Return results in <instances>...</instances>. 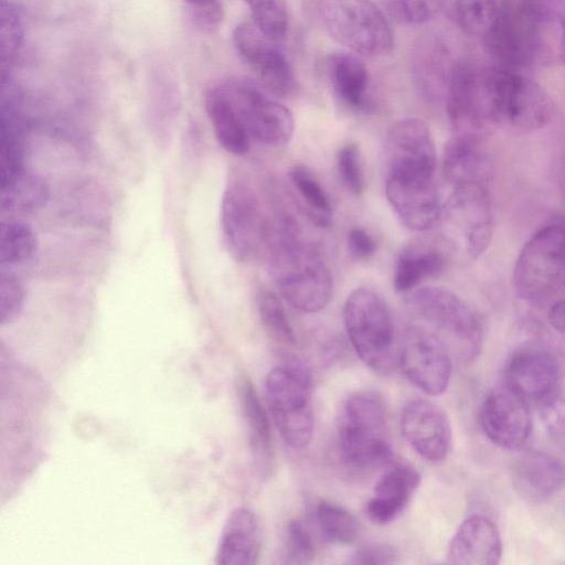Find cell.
Masks as SVG:
<instances>
[{
  "instance_id": "cell-1",
  "label": "cell",
  "mask_w": 565,
  "mask_h": 565,
  "mask_svg": "<svg viewBox=\"0 0 565 565\" xmlns=\"http://www.w3.org/2000/svg\"><path fill=\"white\" fill-rule=\"evenodd\" d=\"M268 238L270 273L282 298L305 313L324 309L332 297V275L323 253L301 223L282 212Z\"/></svg>"
},
{
  "instance_id": "cell-2",
  "label": "cell",
  "mask_w": 565,
  "mask_h": 565,
  "mask_svg": "<svg viewBox=\"0 0 565 565\" xmlns=\"http://www.w3.org/2000/svg\"><path fill=\"white\" fill-rule=\"evenodd\" d=\"M494 25L482 43L495 65L523 71L550 57L553 0H498Z\"/></svg>"
},
{
  "instance_id": "cell-3",
  "label": "cell",
  "mask_w": 565,
  "mask_h": 565,
  "mask_svg": "<svg viewBox=\"0 0 565 565\" xmlns=\"http://www.w3.org/2000/svg\"><path fill=\"white\" fill-rule=\"evenodd\" d=\"M479 89L487 125L532 131L544 127L553 115L548 93L521 71L499 65L481 66Z\"/></svg>"
},
{
  "instance_id": "cell-4",
  "label": "cell",
  "mask_w": 565,
  "mask_h": 565,
  "mask_svg": "<svg viewBox=\"0 0 565 565\" xmlns=\"http://www.w3.org/2000/svg\"><path fill=\"white\" fill-rule=\"evenodd\" d=\"M520 298L536 307H551L565 298V227L552 224L523 246L513 269Z\"/></svg>"
},
{
  "instance_id": "cell-5",
  "label": "cell",
  "mask_w": 565,
  "mask_h": 565,
  "mask_svg": "<svg viewBox=\"0 0 565 565\" xmlns=\"http://www.w3.org/2000/svg\"><path fill=\"white\" fill-rule=\"evenodd\" d=\"M406 305L419 322L444 341L451 354L462 361H471L479 354L482 326L455 292L436 286L417 287L409 291Z\"/></svg>"
},
{
  "instance_id": "cell-6",
  "label": "cell",
  "mask_w": 565,
  "mask_h": 565,
  "mask_svg": "<svg viewBox=\"0 0 565 565\" xmlns=\"http://www.w3.org/2000/svg\"><path fill=\"white\" fill-rule=\"evenodd\" d=\"M340 456L355 470H369L392 457L386 438L385 408L373 392H358L344 403L338 428Z\"/></svg>"
},
{
  "instance_id": "cell-7",
  "label": "cell",
  "mask_w": 565,
  "mask_h": 565,
  "mask_svg": "<svg viewBox=\"0 0 565 565\" xmlns=\"http://www.w3.org/2000/svg\"><path fill=\"white\" fill-rule=\"evenodd\" d=\"M316 12L328 34L355 54L383 56L393 49L391 25L370 0H317Z\"/></svg>"
},
{
  "instance_id": "cell-8",
  "label": "cell",
  "mask_w": 565,
  "mask_h": 565,
  "mask_svg": "<svg viewBox=\"0 0 565 565\" xmlns=\"http://www.w3.org/2000/svg\"><path fill=\"white\" fill-rule=\"evenodd\" d=\"M271 418L284 441L295 449L312 437L311 377L298 364H282L269 371L265 382Z\"/></svg>"
},
{
  "instance_id": "cell-9",
  "label": "cell",
  "mask_w": 565,
  "mask_h": 565,
  "mask_svg": "<svg viewBox=\"0 0 565 565\" xmlns=\"http://www.w3.org/2000/svg\"><path fill=\"white\" fill-rule=\"evenodd\" d=\"M343 322L360 359L375 371H387L393 361L394 332L383 297L367 287L355 288L344 302Z\"/></svg>"
},
{
  "instance_id": "cell-10",
  "label": "cell",
  "mask_w": 565,
  "mask_h": 565,
  "mask_svg": "<svg viewBox=\"0 0 565 565\" xmlns=\"http://www.w3.org/2000/svg\"><path fill=\"white\" fill-rule=\"evenodd\" d=\"M439 222L456 248L478 258L488 248L493 230L489 186H452L443 203Z\"/></svg>"
},
{
  "instance_id": "cell-11",
  "label": "cell",
  "mask_w": 565,
  "mask_h": 565,
  "mask_svg": "<svg viewBox=\"0 0 565 565\" xmlns=\"http://www.w3.org/2000/svg\"><path fill=\"white\" fill-rule=\"evenodd\" d=\"M564 371V355L557 348L542 340L531 341L511 354L505 385L529 404L542 407L561 395Z\"/></svg>"
},
{
  "instance_id": "cell-12",
  "label": "cell",
  "mask_w": 565,
  "mask_h": 565,
  "mask_svg": "<svg viewBox=\"0 0 565 565\" xmlns=\"http://www.w3.org/2000/svg\"><path fill=\"white\" fill-rule=\"evenodd\" d=\"M221 228L231 256L241 263L257 257L268 239V227L262 203L248 184L235 181L223 192Z\"/></svg>"
},
{
  "instance_id": "cell-13",
  "label": "cell",
  "mask_w": 565,
  "mask_h": 565,
  "mask_svg": "<svg viewBox=\"0 0 565 565\" xmlns=\"http://www.w3.org/2000/svg\"><path fill=\"white\" fill-rule=\"evenodd\" d=\"M217 88L230 103L250 139L273 147L292 138L295 120L290 110L247 81H228Z\"/></svg>"
},
{
  "instance_id": "cell-14",
  "label": "cell",
  "mask_w": 565,
  "mask_h": 565,
  "mask_svg": "<svg viewBox=\"0 0 565 565\" xmlns=\"http://www.w3.org/2000/svg\"><path fill=\"white\" fill-rule=\"evenodd\" d=\"M399 363L407 380L423 393H444L451 377V353L444 341L417 321L404 331Z\"/></svg>"
},
{
  "instance_id": "cell-15",
  "label": "cell",
  "mask_w": 565,
  "mask_h": 565,
  "mask_svg": "<svg viewBox=\"0 0 565 565\" xmlns=\"http://www.w3.org/2000/svg\"><path fill=\"white\" fill-rule=\"evenodd\" d=\"M387 177L434 180L436 149L430 130L419 118L394 122L385 139Z\"/></svg>"
},
{
  "instance_id": "cell-16",
  "label": "cell",
  "mask_w": 565,
  "mask_h": 565,
  "mask_svg": "<svg viewBox=\"0 0 565 565\" xmlns=\"http://www.w3.org/2000/svg\"><path fill=\"white\" fill-rule=\"evenodd\" d=\"M233 42L242 60L256 72L267 92L277 97L292 93L296 79L290 63L277 40L260 30L252 18L235 28Z\"/></svg>"
},
{
  "instance_id": "cell-17",
  "label": "cell",
  "mask_w": 565,
  "mask_h": 565,
  "mask_svg": "<svg viewBox=\"0 0 565 565\" xmlns=\"http://www.w3.org/2000/svg\"><path fill=\"white\" fill-rule=\"evenodd\" d=\"M480 424L486 436L500 448L520 449L532 430L529 403L507 385L495 388L481 405Z\"/></svg>"
},
{
  "instance_id": "cell-18",
  "label": "cell",
  "mask_w": 565,
  "mask_h": 565,
  "mask_svg": "<svg viewBox=\"0 0 565 565\" xmlns=\"http://www.w3.org/2000/svg\"><path fill=\"white\" fill-rule=\"evenodd\" d=\"M401 431L414 451L427 461L439 462L449 451L450 423L445 412L433 402H409L401 415Z\"/></svg>"
},
{
  "instance_id": "cell-19",
  "label": "cell",
  "mask_w": 565,
  "mask_h": 565,
  "mask_svg": "<svg viewBox=\"0 0 565 565\" xmlns=\"http://www.w3.org/2000/svg\"><path fill=\"white\" fill-rule=\"evenodd\" d=\"M385 194L401 223L413 232H426L440 218V201L435 180L386 177Z\"/></svg>"
},
{
  "instance_id": "cell-20",
  "label": "cell",
  "mask_w": 565,
  "mask_h": 565,
  "mask_svg": "<svg viewBox=\"0 0 565 565\" xmlns=\"http://www.w3.org/2000/svg\"><path fill=\"white\" fill-rule=\"evenodd\" d=\"M502 556L499 529L481 514L468 516L452 535L447 551L448 562L456 565H497Z\"/></svg>"
},
{
  "instance_id": "cell-21",
  "label": "cell",
  "mask_w": 565,
  "mask_h": 565,
  "mask_svg": "<svg viewBox=\"0 0 565 565\" xmlns=\"http://www.w3.org/2000/svg\"><path fill=\"white\" fill-rule=\"evenodd\" d=\"M512 482L525 501L540 503L557 493L565 483V468L544 451H526L512 465Z\"/></svg>"
},
{
  "instance_id": "cell-22",
  "label": "cell",
  "mask_w": 565,
  "mask_h": 565,
  "mask_svg": "<svg viewBox=\"0 0 565 565\" xmlns=\"http://www.w3.org/2000/svg\"><path fill=\"white\" fill-rule=\"evenodd\" d=\"M444 177L452 186L488 185L491 177L489 157L476 132H456L443 154Z\"/></svg>"
},
{
  "instance_id": "cell-23",
  "label": "cell",
  "mask_w": 565,
  "mask_h": 565,
  "mask_svg": "<svg viewBox=\"0 0 565 565\" xmlns=\"http://www.w3.org/2000/svg\"><path fill=\"white\" fill-rule=\"evenodd\" d=\"M260 550V527L256 515L236 508L227 516L216 547L217 565H254Z\"/></svg>"
},
{
  "instance_id": "cell-24",
  "label": "cell",
  "mask_w": 565,
  "mask_h": 565,
  "mask_svg": "<svg viewBox=\"0 0 565 565\" xmlns=\"http://www.w3.org/2000/svg\"><path fill=\"white\" fill-rule=\"evenodd\" d=\"M416 470L404 465H394L377 480L373 497L366 503V515L375 524L394 521L409 502L419 484Z\"/></svg>"
},
{
  "instance_id": "cell-25",
  "label": "cell",
  "mask_w": 565,
  "mask_h": 565,
  "mask_svg": "<svg viewBox=\"0 0 565 565\" xmlns=\"http://www.w3.org/2000/svg\"><path fill=\"white\" fill-rule=\"evenodd\" d=\"M456 64L443 43L426 41L414 52V75L423 95L430 99L446 98Z\"/></svg>"
},
{
  "instance_id": "cell-26",
  "label": "cell",
  "mask_w": 565,
  "mask_h": 565,
  "mask_svg": "<svg viewBox=\"0 0 565 565\" xmlns=\"http://www.w3.org/2000/svg\"><path fill=\"white\" fill-rule=\"evenodd\" d=\"M238 395L248 428L254 459L262 471L267 470L273 460L271 430L268 415L253 383L244 376L239 380Z\"/></svg>"
},
{
  "instance_id": "cell-27",
  "label": "cell",
  "mask_w": 565,
  "mask_h": 565,
  "mask_svg": "<svg viewBox=\"0 0 565 565\" xmlns=\"http://www.w3.org/2000/svg\"><path fill=\"white\" fill-rule=\"evenodd\" d=\"M204 106L221 147L235 156L246 154L250 138L217 86L206 90Z\"/></svg>"
},
{
  "instance_id": "cell-28",
  "label": "cell",
  "mask_w": 565,
  "mask_h": 565,
  "mask_svg": "<svg viewBox=\"0 0 565 565\" xmlns=\"http://www.w3.org/2000/svg\"><path fill=\"white\" fill-rule=\"evenodd\" d=\"M329 75L333 90L341 103L352 109L364 107L369 73L358 55L341 52L330 56Z\"/></svg>"
},
{
  "instance_id": "cell-29",
  "label": "cell",
  "mask_w": 565,
  "mask_h": 565,
  "mask_svg": "<svg viewBox=\"0 0 565 565\" xmlns=\"http://www.w3.org/2000/svg\"><path fill=\"white\" fill-rule=\"evenodd\" d=\"M49 198L45 180L23 169L1 184V212L9 215L32 214L45 206Z\"/></svg>"
},
{
  "instance_id": "cell-30",
  "label": "cell",
  "mask_w": 565,
  "mask_h": 565,
  "mask_svg": "<svg viewBox=\"0 0 565 565\" xmlns=\"http://www.w3.org/2000/svg\"><path fill=\"white\" fill-rule=\"evenodd\" d=\"M446 267L444 254L434 248H411L403 252L396 263L394 288L409 292L424 281L439 277Z\"/></svg>"
},
{
  "instance_id": "cell-31",
  "label": "cell",
  "mask_w": 565,
  "mask_h": 565,
  "mask_svg": "<svg viewBox=\"0 0 565 565\" xmlns=\"http://www.w3.org/2000/svg\"><path fill=\"white\" fill-rule=\"evenodd\" d=\"M440 8L463 33L481 41L495 23L498 0H440Z\"/></svg>"
},
{
  "instance_id": "cell-32",
  "label": "cell",
  "mask_w": 565,
  "mask_h": 565,
  "mask_svg": "<svg viewBox=\"0 0 565 565\" xmlns=\"http://www.w3.org/2000/svg\"><path fill=\"white\" fill-rule=\"evenodd\" d=\"M289 177L303 202L306 217L316 227L328 228L332 222V206L319 181L307 167L301 164L292 167Z\"/></svg>"
},
{
  "instance_id": "cell-33",
  "label": "cell",
  "mask_w": 565,
  "mask_h": 565,
  "mask_svg": "<svg viewBox=\"0 0 565 565\" xmlns=\"http://www.w3.org/2000/svg\"><path fill=\"white\" fill-rule=\"evenodd\" d=\"M36 248V235L28 223L15 218L2 222L0 230L1 266L25 263L33 258Z\"/></svg>"
},
{
  "instance_id": "cell-34",
  "label": "cell",
  "mask_w": 565,
  "mask_h": 565,
  "mask_svg": "<svg viewBox=\"0 0 565 565\" xmlns=\"http://www.w3.org/2000/svg\"><path fill=\"white\" fill-rule=\"evenodd\" d=\"M316 519L322 535L331 543H352L360 531L356 518L344 508L328 501H320Z\"/></svg>"
},
{
  "instance_id": "cell-35",
  "label": "cell",
  "mask_w": 565,
  "mask_h": 565,
  "mask_svg": "<svg viewBox=\"0 0 565 565\" xmlns=\"http://www.w3.org/2000/svg\"><path fill=\"white\" fill-rule=\"evenodd\" d=\"M257 309L262 324L267 334L284 345H294L296 337L287 318L284 306L277 295L267 288H262L257 295Z\"/></svg>"
},
{
  "instance_id": "cell-36",
  "label": "cell",
  "mask_w": 565,
  "mask_h": 565,
  "mask_svg": "<svg viewBox=\"0 0 565 565\" xmlns=\"http://www.w3.org/2000/svg\"><path fill=\"white\" fill-rule=\"evenodd\" d=\"M252 10V20L270 38L279 41L288 26L286 0H243Z\"/></svg>"
},
{
  "instance_id": "cell-37",
  "label": "cell",
  "mask_w": 565,
  "mask_h": 565,
  "mask_svg": "<svg viewBox=\"0 0 565 565\" xmlns=\"http://www.w3.org/2000/svg\"><path fill=\"white\" fill-rule=\"evenodd\" d=\"M337 169L344 188L352 194L359 195L365 189V178L359 146L348 143L340 148L337 154Z\"/></svg>"
},
{
  "instance_id": "cell-38",
  "label": "cell",
  "mask_w": 565,
  "mask_h": 565,
  "mask_svg": "<svg viewBox=\"0 0 565 565\" xmlns=\"http://www.w3.org/2000/svg\"><path fill=\"white\" fill-rule=\"evenodd\" d=\"M284 557L287 564H307L315 557L310 533L300 520H291L285 533Z\"/></svg>"
},
{
  "instance_id": "cell-39",
  "label": "cell",
  "mask_w": 565,
  "mask_h": 565,
  "mask_svg": "<svg viewBox=\"0 0 565 565\" xmlns=\"http://www.w3.org/2000/svg\"><path fill=\"white\" fill-rule=\"evenodd\" d=\"M387 12L399 23L420 24L440 9V0H382Z\"/></svg>"
},
{
  "instance_id": "cell-40",
  "label": "cell",
  "mask_w": 565,
  "mask_h": 565,
  "mask_svg": "<svg viewBox=\"0 0 565 565\" xmlns=\"http://www.w3.org/2000/svg\"><path fill=\"white\" fill-rule=\"evenodd\" d=\"M25 290L21 281L12 274L0 276V324L12 323L22 312Z\"/></svg>"
},
{
  "instance_id": "cell-41",
  "label": "cell",
  "mask_w": 565,
  "mask_h": 565,
  "mask_svg": "<svg viewBox=\"0 0 565 565\" xmlns=\"http://www.w3.org/2000/svg\"><path fill=\"white\" fill-rule=\"evenodd\" d=\"M22 24L19 12L10 3L1 2V57L2 64L11 62L22 42Z\"/></svg>"
},
{
  "instance_id": "cell-42",
  "label": "cell",
  "mask_w": 565,
  "mask_h": 565,
  "mask_svg": "<svg viewBox=\"0 0 565 565\" xmlns=\"http://www.w3.org/2000/svg\"><path fill=\"white\" fill-rule=\"evenodd\" d=\"M398 553L388 543L369 544L356 548L348 563L353 565H390L397 562Z\"/></svg>"
},
{
  "instance_id": "cell-43",
  "label": "cell",
  "mask_w": 565,
  "mask_h": 565,
  "mask_svg": "<svg viewBox=\"0 0 565 565\" xmlns=\"http://www.w3.org/2000/svg\"><path fill=\"white\" fill-rule=\"evenodd\" d=\"M542 413L550 437L565 451V399L557 396L542 406Z\"/></svg>"
},
{
  "instance_id": "cell-44",
  "label": "cell",
  "mask_w": 565,
  "mask_h": 565,
  "mask_svg": "<svg viewBox=\"0 0 565 565\" xmlns=\"http://www.w3.org/2000/svg\"><path fill=\"white\" fill-rule=\"evenodd\" d=\"M350 255L358 260L369 259L376 249L373 237L361 227H352L347 236Z\"/></svg>"
},
{
  "instance_id": "cell-45",
  "label": "cell",
  "mask_w": 565,
  "mask_h": 565,
  "mask_svg": "<svg viewBox=\"0 0 565 565\" xmlns=\"http://www.w3.org/2000/svg\"><path fill=\"white\" fill-rule=\"evenodd\" d=\"M548 321L561 334L565 335V298L548 307Z\"/></svg>"
},
{
  "instance_id": "cell-46",
  "label": "cell",
  "mask_w": 565,
  "mask_h": 565,
  "mask_svg": "<svg viewBox=\"0 0 565 565\" xmlns=\"http://www.w3.org/2000/svg\"><path fill=\"white\" fill-rule=\"evenodd\" d=\"M190 9L203 7L205 4L217 2V0H184Z\"/></svg>"
},
{
  "instance_id": "cell-47",
  "label": "cell",
  "mask_w": 565,
  "mask_h": 565,
  "mask_svg": "<svg viewBox=\"0 0 565 565\" xmlns=\"http://www.w3.org/2000/svg\"><path fill=\"white\" fill-rule=\"evenodd\" d=\"M559 47H561V55H562L564 64H565V21L562 25Z\"/></svg>"
}]
</instances>
